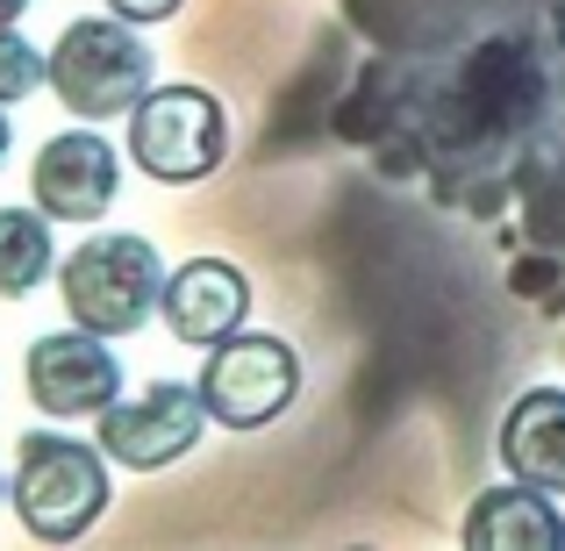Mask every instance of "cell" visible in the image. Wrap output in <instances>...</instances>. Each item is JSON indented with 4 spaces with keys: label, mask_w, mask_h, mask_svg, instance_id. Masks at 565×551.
<instances>
[{
    "label": "cell",
    "mask_w": 565,
    "mask_h": 551,
    "mask_svg": "<svg viewBox=\"0 0 565 551\" xmlns=\"http://www.w3.org/2000/svg\"><path fill=\"white\" fill-rule=\"evenodd\" d=\"M108 466L115 458L100 452V437L79 444V437H65V430H29V437H14L8 501H14V516H22V530L36 544L86 538L115 501Z\"/></svg>",
    "instance_id": "obj_1"
},
{
    "label": "cell",
    "mask_w": 565,
    "mask_h": 551,
    "mask_svg": "<svg viewBox=\"0 0 565 551\" xmlns=\"http://www.w3.org/2000/svg\"><path fill=\"white\" fill-rule=\"evenodd\" d=\"M57 294H65V316L79 330H100L122 345L129 330L151 322V308L166 301V258H158L151 236L129 230H100L57 265Z\"/></svg>",
    "instance_id": "obj_2"
},
{
    "label": "cell",
    "mask_w": 565,
    "mask_h": 551,
    "mask_svg": "<svg viewBox=\"0 0 565 551\" xmlns=\"http://www.w3.org/2000/svg\"><path fill=\"white\" fill-rule=\"evenodd\" d=\"M51 94L57 108H72L79 123H115L151 94V43L137 36V22L122 14H79L57 29L51 51Z\"/></svg>",
    "instance_id": "obj_3"
},
{
    "label": "cell",
    "mask_w": 565,
    "mask_h": 551,
    "mask_svg": "<svg viewBox=\"0 0 565 551\" xmlns=\"http://www.w3.org/2000/svg\"><path fill=\"white\" fill-rule=\"evenodd\" d=\"M129 158L137 172H151L158 187H193L230 158V108L207 86H151L129 108Z\"/></svg>",
    "instance_id": "obj_4"
},
{
    "label": "cell",
    "mask_w": 565,
    "mask_h": 551,
    "mask_svg": "<svg viewBox=\"0 0 565 551\" xmlns=\"http://www.w3.org/2000/svg\"><path fill=\"white\" fill-rule=\"evenodd\" d=\"M201 401L222 430H265L301 401V351L273 330H236L207 345L201 359Z\"/></svg>",
    "instance_id": "obj_5"
},
{
    "label": "cell",
    "mask_w": 565,
    "mask_h": 551,
    "mask_svg": "<svg viewBox=\"0 0 565 551\" xmlns=\"http://www.w3.org/2000/svg\"><path fill=\"white\" fill-rule=\"evenodd\" d=\"M207 423H215V415H207L201 386L151 380V386H137V394H115L108 409L94 415V437H100V452H108L115 466L158 473V466H172V458H186Z\"/></svg>",
    "instance_id": "obj_6"
},
{
    "label": "cell",
    "mask_w": 565,
    "mask_h": 551,
    "mask_svg": "<svg viewBox=\"0 0 565 551\" xmlns=\"http://www.w3.org/2000/svg\"><path fill=\"white\" fill-rule=\"evenodd\" d=\"M22 380H29V401H36L51 423H94L115 394H122V365H115V337L100 330H51L29 345L22 359Z\"/></svg>",
    "instance_id": "obj_7"
},
{
    "label": "cell",
    "mask_w": 565,
    "mask_h": 551,
    "mask_svg": "<svg viewBox=\"0 0 565 551\" xmlns=\"http://www.w3.org/2000/svg\"><path fill=\"white\" fill-rule=\"evenodd\" d=\"M29 193H36V208L57 215V222H100L115 208V193H122V158H115V144L94 137V129H65V137H51L36 151Z\"/></svg>",
    "instance_id": "obj_8"
},
{
    "label": "cell",
    "mask_w": 565,
    "mask_h": 551,
    "mask_svg": "<svg viewBox=\"0 0 565 551\" xmlns=\"http://www.w3.org/2000/svg\"><path fill=\"white\" fill-rule=\"evenodd\" d=\"M158 316H166L172 345H193V351L236 337L250 322V279H244V265H230V258H186V265H172Z\"/></svg>",
    "instance_id": "obj_9"
},
{
    "label": "cell",
    "mask_w": 565,
    "mask_h": 551,
    "mask_svg": "<svg viewBox=\"0 0 565 551\" xmlns=\"http://www.w3.org/2000/svg\"><path fill=\"white\" fill-rule=\"evenodd\" d=\"M458 538L472 551H565V516H558V501L544 495V487H530V480L509 473V487L472 495Z\"/></svg>",
    "instance_id": "obj_10"
},
{
    "label": "cell",
    "mask_w": 565,
    "mask_h": 551,
    "mask_svg": "<svg viewBox=\"0 0 565 551\" xmlns=\"http://www.w3.org/2000/svg\"><path fill=\"white\" fill-rule=\"evenodd\" d=\"M494 452L515 480L544 487V495H565V386H530V394H515V409L501 415Z\"/></svg>",
    "instance_id": "obj_11"
},
{
    "label": "cell",
    "mask_w": 565,
    "mask_h": 551,
    "mask_svg": "<svg viewBox=\"0 0 565 551\" xmlns=\"http://www.w3.org/2000/svg\"><path fill=\"white\" fill-rule=\"evenodd\" d=\"M57 273V236L43 208H0V301H29Z\"/></svg>",
    "instance_id": "obj_12"
},
{
    "label": "cell",
    "mask_w": 565,
    "mask_h": 551,
    "mask_svg": "<svg viewBox=\"0 0 565 551\" xmlns=\"http://www.w3.org/2000/svg\"><path fill=\"white\" fill-rule=\"evenodd\" d=\"M36 86H51V57H43L22 29H0V108L29 100Z\"/></svg>",
    "instance_id": "obj_13"
},
{
    "label": "cell",
    "mask_w": 565,
    "mask_h": 551,
    "mask_svg": "<svg viewBox=\"0 0 565 551\" xmlns=\"http://www.w3.org/2000/svg\"><path fill=\"white\" fill-rule=\"evenodd\" d=\"M108 8L122 14V22H137V29H143V22H172L186 0H108Z\"/></svg>",
    "instance_id": "obj_14"
},
{
    "label": "cell",
    "mask_w": 565,
    "mask_h": 551,
    "mask_svg": "<svg viewBox=\"0 0 565 551\" xmlns=\"http://www.w3.org/2000/svg\"><path fill=\"white\" fill-rule=\"evenodd\" d=\"M22 14H29V0H0V29H14Z\"/></svg>",
    "instance_id": "obj_15"
},
{
    "label": "cell",
    "mask_w": 565,
    "mask_h": 551,
    "mask_svg": "<svg viewBox=\"0 0 565 551\" xmlns=\"http://www.w3.org/2000/svg\"><path fill=\"white\" fill-rule=\"evenodd\" d=\"M8 144H14V129H8V108H0V158H8Z\"/></svg>",
    "instance_id": "obj_16"
}]
</instances>
